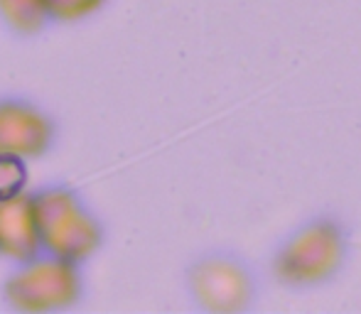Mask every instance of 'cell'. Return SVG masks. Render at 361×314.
I'll list each match as a JSON object with an SVG mask.
<instances>
[{"mask_svg": "<svg viewBox=\"0 0 361 314\" xmlns=\"http://www.w3.org/2000/svg\"><path fill=\"white\" fill-rule=\"evenodd\" d=\"M352 251L342 216L314 214L295 226L273 251L268 272L286 290H312L337 280Z\"/></svg>", "mask_w": 361, "mask_h": 314, "instance_id": "obj_1", "label": "cell"}, {"mask_svg": "<svg viewBox=\"0 0 361 314\" xmlns=\"http://www.w3.org/2000/svg\"><path fill=\"white\" fill-rule=\"evenodd\" d=\"M202 295L219 310H251L258 297V280L253 270L236 256H221L202 272Z\"/></svg>", "mask_w": 361, "mask_h": 314, "instance_id": "obj_2", "label": "cell"}]
</instances>
